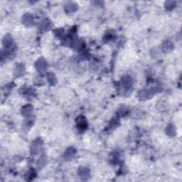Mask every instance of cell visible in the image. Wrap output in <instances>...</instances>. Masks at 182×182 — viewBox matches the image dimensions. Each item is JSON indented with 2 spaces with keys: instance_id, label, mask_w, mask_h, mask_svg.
Wrapping results in <instances>:
<instances>
[{
  "instance_id": "6da1fadb",
  "label": "cell",
  "mask_w": 182,
  "mask_h": 182,
  "mask_svg": "<svg viewBox=\"0 0 182 182\" xmlns=\"http://www.w3.org/2000/svg\"><path fill=\"white\" fill-rule=\"evenodd\" d=\"M133 82L130 76H124L121 81V90L124 96H128L132 93Z\"/></svg>"
},
{
  "instance_id": "7a4b0ae2",
  "label": "cell",
  "mask_w": 182,
  "mask_h": 182,
  "mask_svg": "<svg viewBox=\"0 0 182 182\" xmlns=\"http://www.w3.org/2000/svg\"><path fill=\"white\" fill-rule=\"evenodd\" d=\"M48 64L44 58H41L35 63V68L40 73H44L47 69Z\"/></svg>"
},
{
  "instance_id": "3957f363",
  "label": "cell",
  "mask_w": 182,
  "mask_h": 182,
  "mask_svg": "<svg viewBox=\"0 0 182 182\" xmlns=\"http://www.w3.org/2000/svg\"><path fill=\"white\" fill-rule=\"evenodd\" d=\"M76 125H77V128L79 130H86L88 127L86 118L83 116H79L76 118Z\"/></svg>"
},
{
  "instance_id": "277c9868",
  "label": "cell",
  "mask_w": 182,
  "mask_h": 182,
  "mask_svg": "<svg viewBox=\"0 0 182 182\" xmlns=\"http://www.w3.org/2000/svg\"><path fill=\"white\" fill-rule=\"evenodd\" d=\"M42 147V142L40 140H35L31 145V154H37L41 151Z\"/></svg>"
},
{
  "instance_id": "5b68a950",
  "label": "cell",
  "mask_w": 182,
  "mask_h": 182,
  "mask_svg": "<svg viewBox=\"0 0 182 182\" xmlns=\"http://www.w3.org/2000/svg\"><path fill=\"white\" fill-rule=\"evenodd\" d=\"M14 75H15L16 77H21V76L24 75L25 73V67L23 64H21V63H19L15 66V68H14Z\"/></svg>"
},
{
  "instance_id": "8992f818",
  "label": "cell",
  "mask_w": 182,
  "mask_h": 182,
  "mask_svg": "<svg viewBox=\"0 0 182 182\" xmlns=\"http://www.w3.org/2000/svg\"><path fill=\"white\" fill-rule=\"evenodd\" d=\"M22 23L26 26H31L33 24V16L31 14H25L22 16Z\"/></svg>"
},
{
  "instance_id": "52a82bcc",
  "label": "cell",
  "mask_w": 182,
  "mask_h": 182,
  "mask_svg": "<svg viewBox=\"0 0 182 182\" xmlns=\"http://www.w3.org/2000/svg\"><path fill=\"white\" fill-rule=\"evenodd\" d=\"M3 46L5 48H9L13 44V39L10 34H7L5 36L2 40Z\"/></svg>"
},
{
  "instance_id": "ba28073f",
  "label": "cell",
  "mask_w": 182,
  "mask_h": 182,
  "mask_svg": "<svg viewBox=\"0 0 182 182\" xmlns=\"http://www.w3.org/2000/svg\"><path fill=\"white\" fill-rule=\"evenodd\" d=\"M75 149L73 147H69L66 149L64 153V159L66 160H71L75 156Z\"/></svg>"
},
{
  "instance_id": "9c48e42d",
  "label": "cell",
  "mask_w": 182,
  "mask_h": 182,
  "mask_svg": "<svg viewBox=\"0 0 182 182\" xmlns=\"http://www.w3.org/2000/svg\"><path fill=\"white\" fill-rule=\"evenodd\" d=\"M162 49L165 53H169L173 49V44L170 41H166L162 44Z\"/></svg>"
},
{
  "instance_id": "30bf717a",
  "label": "cell",
  "mask_w": 182,
  "mask_h": 182,
  "mask_svg": "<svg viewBox=\"0 0 182 182\" xmlns=\"http://www.w3.org/2000/svg\"><path fill=\"white\" fill-rule=\"evenodd\" d=\"M78 9V5L73 2H68L64 5V10L67 13L75 12Z\"/></svg>"
},
{
  "instance_id": "8fae6325",
  "label": "cell",
  "mask_w": 182,
  "mask_h": 182,
  "mask_svg": "<svg viewBox=\"0 0 182 182\" xmlns=\"http://www.w3.org/2000/svg\"><path fill=\"white\" fill-rule=\"evenodd\" d=\"M33 113V107L31 105H24L22 109V114L24 117H29Z\"/></svg>"
},
{
  "instance_id": "7c38bea8",
  "label": "cell",
  "mask_w": 182,
  "mask_h": 182,
  "mask_svg": "<svg viewBox=\"0 0 182 182\" xmlns=\"http://www.w3.org/2000/svg\"><path fill=\"white\" fill-rule=\"evenodd\" d=\"M78 174L82 179H87L90 177V171L86 167H80L78 169Z\"/></svg>"
},
{
  "instance_id": "4fadbf2b",
  "label": "cell",
  "mask_w": 182,
  "mask_h": 182,
  "mask_svg": "<svg viewBox=\"0 0 182 182\" xmlns=\"http://www.w3.org/2000/svg\"><path fill=\"white\" fill-rule=\"evenodd\" d=\"M165 132H166V135L169 137H173L176 135V129L172 124H169V125L166 127Z\"/></svg>"
},
{
  "instance_id": "5bb4252c",
  "label": "cell",
  "mask_w": 182,
  "mask_h": 182,
  "mask_svg": "<svg viewBox=\"0 0 182 182\" xmlns=\"http://www.w3.org/2000/svg\"><path fill=\"white\" fill-rule=\"evenodd\" d=\"M46 163H47V157L44 155L41 156L37 162L38 168H39V169H41L43 167L46 166Z\"/></svg>"
},
{
  "instance_id": "9a60e30c",
  "label": "cell",
  "mask_w": 182,
  "mask_h": 182,
  "mask_svg": "<svg viewBox=\"0 0 182 182\" xmlns=\"http://www.w3.org/2000/svg\"><path fill=\"white\" fill-rule=\"evenodd\" d=\"M46 78H47L48 81L49 82V83L51 85V86H54V85L56 84L57 79L54 73H48L47 75H46Z\"/></svg>"
},
{
  "instance_id": "2e32d148",
  "label": "cell",
  "mask_w": 182,
  "mask_h": 182,
  "mask_svg": "<svg viewBox=\"0 0 182 182\" xmlns=\"http://www.w3.org/2000/svg\"><path fill=\"white\" fill-rule=\"evenodd\" d=\"M175 5L176 2L174 1H166L164 3V7L166 10L170 11V10H172L175 7Z\"/></svg>"
},
{
  "instance_id": "e0dca14e",
  "label": "cell",
  "mask_w": 182,
  "mask_h": 182,
  "mask_svg": "<svg viewBox=\"0 0 182 182\" xmlns=\"http://www.w3.org/2000/svg\"><path fill=\"white\" fill-rule=\"evenodd\" d=\"M51 26H52L51 22L48 19L44 21V22L42 23V25H41V28L45 31L49 30V29L51 28Z\"/></svg>"
},
{
  "instance_id": "ac0fdd59",
  "label": "cell",
  "mask_w": 182,
  "mask_h": 182,
  "mask_svg": "<svg viewBox=\"0 0 182 182\" xmlns=\"http://www.w3.org/2000/svg\"><path fill=\"white\" fill-rule=\"evenodd\" d=\"M54 33L57 37L61 38V37H63V34H64V31H63V29L61 28V29H56V30L54 31Z\"/></svg>"
},
{
  "instance_id": "d6986e66",
  "label": "cell",
  "mask_w": 182,
  "mask_h": 182,
  "mask_svg": "<svg viewBox=\"0 0 182 182\" xmlns=\"http://www.w3.org/2000/svg\"><path fill=\"white\" fill-rule=\"evenodd\" d=\"M33 122H34V121H33V119H28L26 121H25L24 126L26 127L27 128H29L30 127L33 125Z\"/></svg>"
},
{
  "instance_id": "ffe728a7",
  "label": "cell",
  "mask_w": 182,
  "mask_h": 182,
  "mask_svg": "<svg viewBox=\"0 0 182 182\" xmlns=\"http://www.w3.org/2000/svg\"><path fill=\"white\" fill-rule=\"evenodd\" d=\"M33 82H34L36 85H37V86H41V85L44 83L43 80L40 78H35L34 80H33Z\"/></svg>"
},
{
  "instance_id": "44dd1931",
  "label": "cell",
  "mask_w": 182,
  "mask_h": 182,
  "mask_svg": "<svg viewBox=\"0 0 182 182\" xmlns=\"http://www.w3.org/2000/svg\"><path fill=\"white\" fill-rule=\"evenodd\" d=\"M113 37H114V33H110L109 32L108 33H106V34H105V37H104V39L106 40L107 41H108L110 39H113Z\"/></svg>"
}]
</instances>
